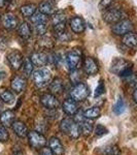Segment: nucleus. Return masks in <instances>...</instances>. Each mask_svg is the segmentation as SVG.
<instances>
[{
	"instance_id": "obj_33",
	"label": "nucleus",
	"mask_w": 137,
	"mask_h": 155,
	"mask_svg": "<svg viewBox=\"0 0 137 155\" xmlns=\"http://www.w3.org/2000/svg\"><path fill=\"white\" fill-rule=\"evenodd\" d=\"M34 31H35L36 34L42 36L46 32V23H41V24L34 25Z\"/></svg>"
},
{
	"instance_id": "obj_7",
	"label": "nucleus",
	"mask_w": 137,
	"mask_h": 155,
	"mask_svg": "<svg viewBox=\"0 0 137 155\" xmlns=\"http://www.w3.org/2000/svg\"><path fill=\"white\" fill-rule=\"evenodd\" d=\"M125 16L123 12L121 9L118 8H113V9H108L107 12L104 14V21L107 22V23H118V22L122 21Z\"/></svg>"
},
{
	"instance_id": "obj_46",
	"label": "nucleus",
	"mask_w": 137,
	"mask_h": 155,
	"mask_svg": "<svg viewBox=\"0 0 137 155\" xmlns=\"http://www.w3.org/2000/svg\"><path fill=\"white\" fill-rule=\"evenodd\" d=\"M2 107H3V106H2V102L0 101V111H1V110H2Z\"/></svg>"
},
{
	"instance_id": "obj_41",
	"label": "nucleus",
	"mask_w": 137,
	"mask_h": 155,
	"mask_svg": "<svg viewBox=\"0 0 137 155\" xmlns=\"http://www.w3.org/2000/svg\"><path fill=\"white\" fill-rule=\"evenodd\" d=\"M111 2H113V0H102L100 5L102 7H105V8H107V7L111 4Z\"/></svg>"
},
{
	"instance_id": "obj_29",
	"label": "nucleus",
	"mask_w": 137,
	"mask_h": 155,
	"mask_svg": "<svg viewBox=\"0 0 137 155\" xmlns=\"http://www.w3.org/2000/svg\"><path fill=\"white\" fill-rule=\"evenodd\" d=\"M32 71H33V63L30 59L25 60L23 64V74H25V77L29 78L32 74Z\"/></svg>"
},
{
	"instance_id": "obj_8",
	"label": "nucleus",
	"mask_w": 137,
	"mask_h": 155,
	"mask_svg": "<svg viewBox=\"0 0 137 155\" xmlns=\"http://www.w3.org/2000/svg\"><path fill=\"white\" fill-rule=\"evenodd\" d=\"M81 52L79 51L78 49H74V50H71L66 56V63L68 65L69 68L71 71L76 68L78 66L79 60H81Z\"/></svg>"
},
{
	"instance_id": "obj_28",
	"label": "nucleus",
	"mask_w": 137,
	"mask_h": 155,
	"mask_svg": "<svg viewBox=\"0 0 137 155\" xmlns=\"http://www.w3.org/2000/svg\"><path fill=\"white\" fill-rule=\"evenodd\" d=\"M46 15L42 14V12H39V14H34L33 16L31 17L30 21L32 22V24L36 25V24H41V23H46Z\"/></svg>"
},
{
	"instance_id": "obj_37",
	"label": "nucleus",
	"mask_w": 137,
	"mask_h": 155,
	"mask_svg": "<svg viewBox=\"0 0 137 155\" xmlns=\"http://www.w3.org/2000/svg\"><path fill=\"white\" fill-rule=\"evenodd\" d=\"M95 132L98 137H101V136H104L105 134H107V129H106L103 125L99 124V125H97V127H96Z\"/></svg>"
},
{
	"instance_id": "obj_32",
	"label": "nucleus",
	"mask_w": 137,
	"mask_h": 155,
	"mask_svg": "<svg viewBox=\"0 0 137 155\" xmlns=\"http://www.w3.org/2000/svg\"><path fill=\"white\" fill-rule=\"evenodd\" d=\"M70 80L73 84H78L81 83V71H76V69H73L71 71V74H70Z\"/></svg>"
},
{
	"instance_id": "obj_2",
	"label": "nucleus",
	"mask_w": 137,
	"mask_h": 155,
	"mask_svg": "<svg viewBox=\"0 0 137 155\" xmlns=\"http://www.w3.org/2000/svg\"><path fill=\"white\" fill-rule=\"evenodd\" d=\"M111 71L118 74L119 76L127 78L132 74V66L131 63L124 59H116L111 66Z\"/></svg>"
},
{
	"instance_id": "obj_14",
	"label": "nucleus",
	"mask_w": 137,
	"mask_h": 155,
	"mask_svg": "<svg viewBox=\"0 0 137 155\" xmlns=\"http://www.w3.org/2000/svg\"><path fill=\"white\" fill-rule=\"evenodd\" d=\"M2 24L6 29H14L18 26V19L16 16H14L12 14H6L5 16L2 18Z\"/></svg>"
},
{
	"instance_id": "obj_22",
	"label": "nucleus",
	"mask_w": 137,
	"mask_h": 155,
	"mask_svg": "<svg viewBox=\"0 0 137 155\" xmlns=\"http://www.w3.org/2000/svg\"><path fill=\"white\" fill-rule=\"evenodd\" d=\"M123 44L129 48H133L137 46V34L133 32H128L123 36Z\"/></svg>"
},
{
	"instance_id": "obj_13",
	"label": "nucleus",
	"mask_w": 137,
	"mask_h": 155,
	"mask_svg": "<svg viewBox=\"0 0 137 155\" xmlns=\"http://www.w3.org/2000/svg\"><path fill=\"white\" fill-rule=\"evenodd\" d=\"M49 148L53 151L55 155H62L64 153V147L59 139L52 137L49 141Z\"/></svg>"
},
{
	"instance_id": "obj_15",
	"label": "nucleus",
	"mask_w": 137,
	"mask_h": 155,
	"mask_svg": "<svg viewBox=\"0 0 137 155\" xmlns=\"http://www.w3.org/2000/svg\"><path fill=\"white\" fill-rule=\"evenodd\" d=\"M12 129H14V134L20 137H24L26 136H28V128L25 125L22 121H14L12 123Z\"/></svg>"
},
{
	"instance_id": "obj_9",
	"label": "nucleus",
	"mask_w": 137,
	"mask_h": 155,
	"mask_svg": "<svg viewBox=\"0 0 137 155\" xmlns=\"http://www.w3.org/2000/svg\"><path fill=\"white\" fill-rule=\"evenodd\" d=\"M7 60L11 64L12 69L18 71L20 67L23 66V56L19 51H12L7 55Z\"/></svg>"
},
{
	"instance_id": "obj_36",
	"label": "nucleus",
	"mask_w": 137,
	"mask_h": 155,
	"mask_svg": "<svg viewBox=\"0 0 137 155\" xmlns=\"http://www.w3.org/2000/svg\"><path fill=\"white\" fill-rule=\"evenodd\" d=\"M8 140V132H7L5 126H0V141L6 142Z\"/></svg>"
},
{
	"instance_id": "obj_34",
	"label": "nucleus",
	"mask_w": 137,
	"mask_h": 155,
	"mask_svg": "<svg viewBox=\"0 0 137 155\" xmlns=\"http://www.w3.org/2000/svg\"><path fill=\"white\" fill-rule=\"evenodd\" d=\"M64 22H66V17L64 14H62V12H57L56 15H54V17H53L54 25L59 24V23H64Z\"/></svg>"
},
{
	"instance_id": "obj_10",
	"label": "nucleus",
	"mask_w": 137,
	"mask_h": 155,
	"mask_svg": "<svg viewBox=\"0 0 137 155\" xmlns=\"http://www.w3.org/2000/svg\"><path fill=\"white\" fill-rule=\"evenodd\" d=\"M41 104L43 107H46L49 110H55L58 109L59 107V101L58 99L55 97L53 94H43L40 98Z\"/></svg>"
},
{
	"instance_id": "obj_44",
	"label": "nucleus",
	"mask_w": 137,
	"mask_h": 155,
	"mask_svg": "<svg viewBox=\"0 0 137 155\" xmlns=\"http://www.w3.org/2000/svg\"><path fill=\"white\" fill-rule=\"evenodd\" d=\"M6 5V0H0V7H3Z\"/></svg>"
},
{
	"instance_id": "obj_1",
	"label": "nucleus",
	"mask_w": 137,
	"mask_h": 155,
	"mask_svg": "<svg viewBox=\"0 0 137 155\" xmlns=\"http://www.w3.org/2000/svg\"><path fill=\"white\" fill-rule=\"evenodd\" d=\"M60 129L63 134H67L72 139H76L81 134V129H79V124L76 123L73 119L65 118L60 123Z\"/></svg>"
},
{
	"instance_id": "obj_6",
	"label": "nucleus",
	"mask_w": 137,
	"mask_h": 155,
	"mask_svg": "<svg viewBox=\"0 0 137 155\" xmlns=\"http://www.w3.org/2000/svg\"><path fill=\"white\" fill-rule=\"evenodd\" d=\"M28 139L30 145L35 149H40L46 144V137L36 131H30L28 134Z\"/></svg>"
},
{
	"instance_id": "obj_11",
	"label": "nucleus",
	"mask_w": 137,
	"mask_h": 155,
	"mask_svg": "<svg viewBox=\"0 0 137 155\" xmlns=\"http://www.w3.org/2000/svg\"><path fill=\"white\" fill-rule=\"evenodd\" d=\"M84 71H86V74H89V76L96 74L99 69L98 63H97L92 57H88V58H86V60H84Z\"/></svg>"
},
{
	"instance_id": "obj_18",
	"label": "nucleus",
	"mask_w": 137,
	"mask_h": 155,
	"mask_svg": "<svg viewBox=\"0 0 137 155\" xmlns=\"http://www.w3.org/2000/svg\"><path fill=\"white\" fill-rule=\"evenodd\" d=\"M11 88L18 93L22 92L26 88V80L22 77H14L11 80Z\"/></svg>"
},
{
	"instance_id": "obj_42",
	"label": "nucleus",
	"mask_w": 137,
	"mask_h": 155,
	"mask_svg": "<svg viewBox=\"0 0 137 155\" xmlns=\"http://www.w3.org/2000/svg\"><path fill=\"white\" fill-rule=\"evenodd\" d=\"M12 155H24V154H23V152H22L21 150H14Z\"/></svg>"
},
{
	"instance_id": "obj_24",
	"label": "nucleus",
	"mask_w": 137,
	"mask_h": 155,
	"mask_svg": "<svg viewBox=\"0 0 137 155\" xmlns=\"http://www.w3.org/2000/svg\"><path fill=\"white\" fill-rule=\"evenodd\" d=\"M18 32H19V35L24 39H28L30 36H31V28L28 25V23L24 22L19 26L18 28Z\"/></svg>"
},
{
	"instance_id": "obj_20",
	"label": "nucleus",
	"mask_w": 137,
	"mask_h": 155,
	"mask_svg": "<svg viewBox=\"0 0 137 155\" xmlns=\"http://www.w3.org/2000/svg\"><path fill=\"white\" fill-rule=\"evenodd\" d=\"M39 12L44 15H53L56 12V7L51 0H46L39 5Z\"/></svg>"
},
{
	"instance_id": "obj_38",
	"label": "nucleus",
	"mask_w": 137,
	"mask_h": 155,
	"mask_svg": "<svg viewBox=\"0 0 137 155\" xmlns=\"http://www.w3.org/2000/svg\"><path fill=\"white\" fill-rule=\"evenodd\" d=\"M75 116H74V121L76 122V123H81V122H83L84 120V113L83 111H78L75 114Z\"/></svg>"
},
{
	"instance_id": "obj_19",
	"label": "nucleus",
	"mask_w": 137,
	"mask_h": 155,
	"mask_svg": "<svg viewBox=\"0 0 137 155\" xmlns=\"http://www.w3.org/2000/svg\"><path fill=\"white\" fill-rule=\"evenodd\" d=\"M70 26L71 29L73 30V32H75V33H81V32L84 31V28H86L84 20L79 18V17H75V18L71 20Z\"/></svg>"
},
{
	"instance_id": "obj_31",
	"label": "nucleus",
	"mask_w": 137,
	"mask_h": 155,
	"mask_svg": "<svg viewBox=\"0 0 137 155\" xmlns=\"http://www.w3.org/2000/svg\"><path fill=\"white\" fill-rule=\"evenodd\" d=\"M38 45L43 47V48H52V47H53V41H52V39L49 38V37L42 35L40 38H39Z\"/></svg>"
},
{
	"instance_id": "obj_40",
	"label": "nucleus",
	"mask_w": 137,
	"mask_h": 155,
	"mask_svg": "<svg viewBox=\"0 0 137 155\" xmlns=\"http://www.w3.org/2000/svg\"><path fill=\"white\" fill-rule=\"evenodd\" d=\"M40 155H55L49 148H42L40 151Z\"/></svg>"
},
{
	"instance_id": "obj_25",
	"label": "nucleus",
	"mask_w": 137,
	"mask_h": 155,
	"mask_svg": "<svg viewBox=\"0 0 137 155\" xmlns=\"http://www.w3.org/2000/svg\"><path fill=\"white\" fill-rule=\"evenodd\" d=\"M79 124V129H81V134H84V136H89L93 130V124L92 122L88 121V120H84Z\"/></svg>"
},
{
	"instance_id": "obj_43",
	"label": "nucleus",
	"mask_w": 137,
	"mask_h": 155,
	"mask_svg": "<svg viewBox=\"0 0 137 155\" xmlns=\"http://www.w3.org/2000/svg\"><path fill=\"white\" fill-rule=\"evenodd\" d=\"M4 78H5V72H4V71H0V81H1V80H3Z\"/></svg>"
},
{
	"instance_id": "obj_26",
	"label": "nucleus",
	"mask_w": 137,
	"mask_h": 155,
	"mask_svg": "<svg viewBox=\"0 0 137 155\" xmlns=\"http://www.w3.org/2000/svg\"><path fill=\"white\" fill-rule=\"evenodd\" d=\"M36 11V6L34 4H25L21 7V12L24 17H32L34 14H35Z\"/></svg>"
},
{
	"instance_id": "obj_21",
	"label": "nucleus",
	"mask_w": 137,
	"mask_h": 155,
	"mask_svg": "<svg viewBox=\"0 0 137 155\" xmlns=\"http://www.w3.org/2000/svg\"><path fill=\"white\" fill-rule=\"evenodd\" d=\"M49 91L52 92V94H59L63 91V88H64V84H63V81L59 78L57 79H54V81L49 84Z\"/></svg>"
},
{
	"instance_id": "obj_5",
	"label": "nucleus",
	"mask_w": 137,
	"mask_h": 155,
	"mask_svg": "<svg viewBox=\"0 0 137 155\" xmlns=\"http://www.w3.org/2000/svg\"><path fill=\"white\" fill-rule=\"evenodd\" d=\"M133 29V24L129 20H122L113 25V32L116 35H125L128 32H131Z\"/></svg>"
},
{
	"instance_id": "obj_3",
	"label": "nucleus",
	"mask_w": 137,
	"mask_h": 155,
	"mask_svg": "<svg viewBox=\"0 0 137 155\" xmlns=\"http://www.w3.org/2000/svg\"><path fill=\"white\" fill-rule=\"evenodd\" d=\"M52 74L48 68H39L33 74V81L34 84L38 88H43L49 83H51Z\"/></svg>"
},
{
	"instance_id": "obj_39",
	"label": "nucleus",
	"mask_w": 137,
	"mask_h": 155,
	"mask_svg": "<svg viewBox=\"0 0 137 155\" xmlns=\"http://www.w3.org/2000/svg\"><path fill=\"white\" fill-rule=\"evenodd\" d=\"M7 46V41L4 37L0 36V51H3Z\"/></svg>"
},
{
	"instance_id": "obj_27",
	"label": "nucleus",
	"mask_w": 137,
	"mask_h": 155,
	"mask_svg": "<svg viewBox=\"0 0 137 155\" xmlns=\"http://www.w3.org/2000/svg\"><path fill=\"white\" fill-rule=\"evenodd\" d=\"M99 116H100V109L97 107H90V109H88L84 112V117L87 119H95Z\"/></svg>"
},
{
	"instance_id": "obj_17",
	"label": "nucleus",
	"mask_w": 137,
	"mask_h": 155,
	"mask_svg": "<svg viewBox=\"0 0 137 155\" xmlns=\"http://www.w3.org/2000/svg\"><path fill=\"white\" fill-rule=\"evenodd\" d=\"M63 111L68 115H74L78 111L76 101H73L72 98L66 99V101L63 102Z\"/></svg>"
},
{
	"instance_id": "obj_35",
	"label": "nucleus",
	"mask_w": 137,
	"mask_h": 155,
	"mask_svg": "<svg viewBox=\"0 0 137 155\" xmlns=\"http://www.w3.org/2000/svg\"><path fill=\"white\" fill-rule=\"evenodd\" d=\"M104 91H105V86H104L103 80H100V82H99L98 86H97V88H96L95 93H94V96H95V97L100 96L101 94L104 93Z\"/></svg>"
},
{
	"instance_id": "obj_30",
	"label": "nucleus",
	"mask_w": 137,
	"mask_h": 155,
	"mask_svg": "<svg viewBox=\"0 0 137 155\" xmlns=\"http://www.w3.org/2000/svg\"><path fill=\"white\" fill-rule=\"evenodd\" d=\"M124 111H125V102L119 97L118 99V101H116V104H114V107H113V112L116 115H119L123 113Z\"/></svg>"
},
{
	"instance_id": "obj_12",
	"label": "nucleus",
	"mask_w": 137,
	"mask_h": 155,
	"mask_svg": "<svg viewBox=\"0 0 137 155\" xmlns=\"http://www.w3.org/2000/svg\"><path fill=\"white\" fill-rule=\"evenodd\" d=\"M30 60L33 63V65L36 66H43L48 63V55L43 52H35L31 55Z\"/></svg>"
},
{
	"instance_id": "obj_16",
	"label": "nucleus",
	"mask_w": 137,
	"mask_h": 155,
	"mask_svg": "<svg viewBox=\"0 0 137 155\" xmlns=\"http://www.w3.org/2000/svg\"><path fill=\"white\" fill-rule=\"evenodd\" d=\"M14 113L12 111H4L3 113L0 115V122L3 126L8 127L11 126L12 123H14Z\"/></svg>"
},
{
	"instance_id": "obj_23",
	"label": "nucleus",
	"mask_w": 137,
	"mask_h": 155,
	"mask_svg": "<svg viewBox=\"0 0 137 155\" xmlns=\"http://www.w3.org/2000/svg\"><path fill=\"white\" fill-rule=\"evenodd\" d=\"M0 98L5 104H11L14 101V96L12 92L9 91L7 88H4V87L0 88Z\"/></svg>"
},
{
	"instance_id": "obj_4",
	"label": "nucleus",
	"mask_w": 137,
	"mask_h": 155,
	"mask_svg": "<svg viewBox=\"0 0 137 155\" xmlns=\"http://www.w3.org/2000/svg\"><path fill=\"white\" fill-rule=\"evenodd\" d=\"M89 95V88L84 83H78L75 84V86L71 89L70 91V96L73 101H81L84 99L87 98V96Z\"/></svg>"
},
{
	"instance_id": "obj_45",
	"label": "nucleus",
	"mask_w": 137,
	"mask_h": 155,
	"mask_svg": "<svg viewBox=\"0 0 137 155\" xmlns=\"http://www.w3.org/2000/svg\"><path fill=\"white\" fill-rule=\"evenodd\" d=\"M133 97H134V101L137 102V89L134 91V94H133Z\"/></svg>"
}]
</instances>
